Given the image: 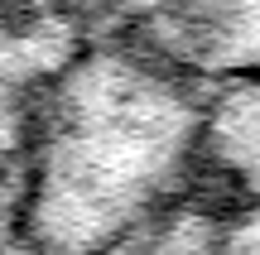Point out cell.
I'll use <instances>...</instances> for the list:
<instances>
[{"instance_id": "obj_1", "label": "cell", "mask_w": 260, "mask_h": 255, "mask_svg": "<svg viewBox=\"0 0 260 255\" xmlns=\"http://www.w3.org/2000/svg\"><path fill=\"white\" fill-rule=\"evenodd\" d=\"M212 106L198 77L82 39L34 106L10 241L24 255H130L212 178Z\"/></svg>"}, {"instance_id": "obj_3", "label": "cell", "mask_w": 260, "mask_h": 255, "mask_svg": "<svg viewBox=\"0 0 260 255\" xmlns=\"http://www.w3.org/2000/svg\"><path fill=\"white\" fill-rule=\"evenodd\" d=\"M82 39L53 0H0V236H10L34 106Z\"/></svg>"}, {"instance_id": "obj_2", "label": "cell", "mask_w": 260, "mask_h": 255, "mask_svg": "<svg viewBox=\"0 0 260 255\" xmlns=\"http://www.w3.org/2000/svg\"><path fill=\"white\" fill-rule=\"evenodd\" d=\"M87 39L140 48L203 87L260 82V0H53Z\"/></svg>"}, {"instance_id": "obj_4", "label": "cell", "mask_w": 260, "mask_h": 255, "mask_svg": "<svg viewBox=\"0 0 260 255\" xmlns=\"http://www.w3.org/2000/svg\"><path fill=\"white\" fill-rule=\"evenodd\" d=\"M0 255H24V250H19V246H15L10 236H0Z\"/></svg>"}]
</instances>
